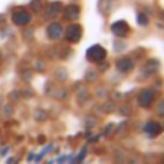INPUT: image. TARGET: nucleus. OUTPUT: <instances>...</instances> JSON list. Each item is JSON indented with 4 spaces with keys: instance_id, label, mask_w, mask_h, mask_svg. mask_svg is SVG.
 <instances>
[{
    "instance_id": "obj_6",
    "label": "nucleus",
    "mask_w": 164,
    "mask_h": 164,
    "mask_svg": "<svg viewBox=\"0 0 164 164\" xmlns=\"http://www.w3.org/2000/svg\"><path fill=\"white\" fill-rule=\"evenodd\" d=\"M48 35L50 39H59L63 35V29L59 23H50L48 26Z\"/></svg>"
},
{
    "instance_id": "obj_7",
    "label": "nucleus",
    "mask_w": 164,
    "mask_h": 164,
    "mask_svg": "<svg viewBox=\"0 0 164 164\" xmlns=\"http://www.w3.org/2000/svg\"><path fill=\"white\" fill-rule=\"evenodd\" d=\"M79 13H81V10H79V7L75 6V4L66 6L65 10H63V16H65L66 19H69V20H75V19H78V17H79Z\"/></svg>"
},
{
    "instance_id": "obj_13",
    "label": "nucleus",
    "mask_w": 164,
    "mask_h": 164,
    "mask_svg": "<svg viewBox=\"0 0 164 164\" xmlns=\"http://www.w3.org/2000/svg\"><path fill=\"white\" fill-rule=\"evenodd\" d=\"M39 3H42V0H33V1H32L30 6H32V9H33L35 12H39V10L42 9L41 6H39Z\"/></svg>"
},
{
    "instance_id": "obj_5",
    "label": "nucleus",
    "mask_w": 164,
    "mask_h": 164,
    "mask_svg": "<svg viewBox=\"0 0 164 164\" xmlns=\"http://www.w3.org/2000/svg\"><path fill=\"white\" fill-rule=\"evenodd\" d=\"M13 22H14V25H17V26L28 25V23L30 22V14H29L28 12H25V10H19V12H16V13L13 14Z\"/></svg>"
},
{
    "instance_id": "obj_3",
    "label": "nucleus",
    "mask_w": 164,
    "mask_h": 164,
    "mask_svg": "<svg viewBox=\"0 0 164 164\" xmlns=\"http://www.w3.org/2000/svg\"><path fill=\"white\" fill-rule=\"evenodd\" d=\"M154 101V94L150 89H143L138 95V104L141 107H150L151 102Z\"/></svg>"
},
{
    "instance_id": "obj_2",
    "label": "nucleus",
    "mask_w": 164,
    "mask_h": 164,
    "mask_svg": "<svg viewBox=\"0 0 164 164\" xmlns=\"http://www.w3.org/2000/svg\"><path fill=\"white\" fill-rule=\"evenodd\" d=\"M82 36V29L79 25H71L66 30V39L72 43H76V42L81 39Z\"/></svg>"
},
{
    "instance_id": "obj_1",
    "label": "nucleus",
    "mask_w": 164,
    "mask_h": 164,
    "mask_svg": "<svg viewBox=\"0 0 164 164\" xmlns=\"http://www.w3.org/2000/svg\"><path fill=\"white\" fill-rule=\"evenodd\" d=\"M105 55H107V50L99 45H94L86 50V58L91 62H101L105 58Z\"/></svg>"
},
{
    "instance_id": "obj_9",
    "label": "nucleus",
    "mask_w": 164,
    "mask_h": 164,
    "mask_svg": "<svg viewBox=\"0 0 164 164\" xmlns=\"http://www.w3.org/2000/svg\"><path fill=\"white\" fill-rule=\"evenodd\" d=\"M144 131L150 135V137H154V135H158L160 131H161V127L158 123H154V121H150L144 125Z\"/></svg>"
},
{
    "instance_id": "obj_12",
    "label": "nucleus",
    "mask_w": 164,
    "mask_h": 164,
    "mask_svg": "<svg viewBox=\"0 0 164 164\" xmlns=\"http://www.w3.org/2000/svg\"><path fill=\"white\" fill-rule=\"evenodd\" d=\"M157 112H158V115L164 117V99L158 102V105H157Z\"/></svg>"
},
{
    "instance_id": "obj_11",
    "label": "nucleus",
    "mask_w": 164,
    "mask_h": 164,
    "mask_svg": "<svg viewBox=\"0 0 164 164\" xmlns=\"http://www.w3.org/2000/svg\"><path fill=\"white\" fill-rule=\"evenodd\" d=\"M138 23H140L141 26H143V25H147V23H148L147 16H145V14H143V13H141V14H138Z\"/></svg>"
},
{
    "instance_id": "obj_4",
    "label": "nucleus",
    "mask_w": 164,
    "mask_h": 164,
    "mask_svg": "<svg viewBox=\"0 0 164 164\" xmlns=\"http://www.w3.org/2000/svg\"><path fill=\"white\" fill-rule=\"evenodd\" d=\"M111 30H112L114 35H117V36H125V35H128V32H130V26L127 25V22L120 20V22H115V23L111 26Z\"/></svg>"
},
{
    "instance_id": "obj_10",
    "label": "nucleus",
    "mask_w": 164,
    "mask_h": 164,
    "mask_svg": "<svg viewBox=\"0 0 164 164\" xmlns=\"http://www.w3.org/2000/svg\"><path fill=\"white\" fill-rule=\"evenodd\" d=\"M59 10H61V3H59V1H55V3H52V4L48 7L45 17H46V19H50V17H53Z\"/></svg>"
},
{
    "instance_id": "obj_8",
    "label": "nucleus",
    "mask_w": 164,
    "mask_h": 164,
    "mask_svg": "<svg viewBox=\"0 0 164 164\" xmlns=\"http://www.w3.org/2000/svg\"><path fill=\"white\" fill-rule=\"evenodd\" d=\"M117 68L121 72H130V71L134 69V63L130 58H121V59L117 61Z\"/></svg>"
}]
</instances>
